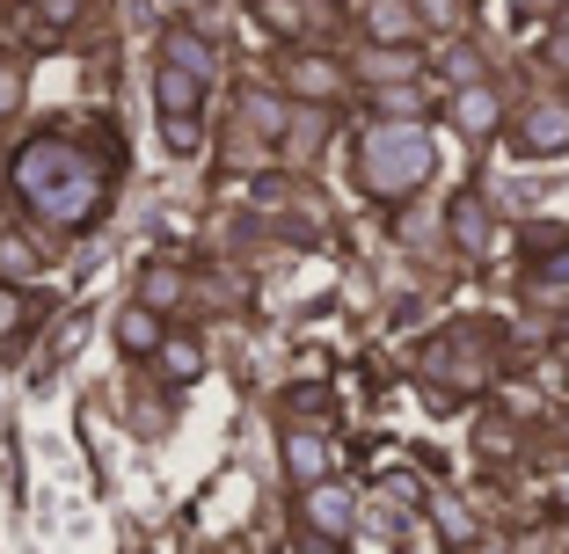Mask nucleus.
Wrapping results in <instances>:
<instances>
[{
  "instance_id": "nucleus-1",
  "label": "nucleus",
  "mask_w": 569,
  "mask_h": 554,
  "mask_svg": "<svg viewBox=\"0 0 569 554\" xmlns=\"http://www.w3.org/2000/svg\"><path fill=\"white\" fill-rule=\"evenodd\" d=\"M438 169V147L423 132V118H380L358 132V190L366 198H409Z\"/></svg>"
},
{
  "instance_id": "nucleus-2",
  "label": "nucleus",
  "mask_w": 569,
  "mask_h": 554,
  "mask_svg": "<svg viewBox=\"0 0 569 554\" xmlns=\"http://www.w3.org/2000/svg\"><path fill=\"white\" fill-rule=\"evenodd\" d=\"M30 212L44 219V226H67V234L96 226V219H102V169H96V161H81V169H67L59 183L30 190Z\"/></svg>"
},
{
  "instance_id": "nucleus-3",
  "label": "nucleus",
  "mask_w": 569,
  "mask_h": 554,
  "mask_svg": "<svg viewBox=\"0 0 569 554\" xmlns=\"http://www.w3.org/2000/svg\"><path fill=\"white\" fill-rule=\"evenodd\" d=\"M511 153H526V161H555V153H569V95H533L511 118Z\"/></svg>"
},
{
  "instance_id": "nucleus-4",
  "label": "nucleus",
  "mask_w": 569,
  "mask_h": 554,
  "mask_svg": "<svg viewBox=\"0 0 569 554\" xmlns=\"http://www.w3.org/2000/svg\"><path fill=\"white\" fill-rule=\"evenodd\" d=\"M81 161H88V147H81V139H67V132H44V139H30V147L16 153V190L30 198V190L59 183L67 169H81Z\"/></svg>"
},
{
  "instance_id": "nucleus-5",
  "label": "nucleus",
  "mask_w": 569,
  "mask_h": 554,
  "mask_svg": "<svg viewBox=\"0 0 569 554\" xmlns=\"http://www.w3.org/2000/svg\"><path fill=\"white\" fill-rule=\"evenodd\" d=\"M300 518L315 525L321 540H343V533L358 525V496H351L343 482H329V474H321V482H307V488H300Z\"/></svg>"
},
{
  "instance_id": "nucleus-6",
  "label": "nucleus",
  "mask_w": 569,
  "mask_h": 554,
  "mask_svg": "<svg viewBox=\"0 0 569 554\" xmlns=\"http://www.w3.org/2000/svg\"><path fill=\"white\" fill-rule=\"evenodd\" d=\"M423 30L417 0H366V44H423Z\"/></svg>"
},
{
  "instance_id": "nucleus-7",
  "label": "nucleus",
  "mask_w": 569,
  "mask_h": 554,
  "mask_svg": "<svg viewBox=\"0 0 569 554\" xmlns=\"http://www.w3.org/2000/svg\"><path fill=\"white\" fill-rule=\"evenodd\" d=\"M343 81H351V73L336 67L329 51H300V59H284V88H292L300 102H336V95H343Z\"/></svg>"
},
{
  "instance_id": "nucleus-8",
  "label": "nucleus",
  "mask_w": 569,
  "mask_h": 554,
  "mask_svg": "<svg viewBox=\"0 0 569 554\" xmlns=\"http://www.w3.org/2000/svg\"><path fill=\"white\" fill-rule=\"evenodd\" d=\"M446 234H452V249H460V255H482V249H489V234H497V219H489L482 190H460V198L446 204Z\"/></svg>"
},
{
  "instance_id": "nucleus-9",
  "label": "nucleus",
  "mask_w": 569,
  "mask_h": 554,
  "mask_svg": "<svg viewBox=\"0 0 569 554\" xmlns=\"http://www.w3.org/2000/svg\"><path fill=\"white\" fill-rule=\"evenodd\" d=\"M452 124H460V132L468 139H489L503 124V95L489 81H468V88H452Z\"/></svg>"
},
{
  "instance_id": "nucleus-10",
  "label": "nucleus",
  "mask_w": 569,
  "mask_h": 554,
  "mask_svg": "<svg viewBox=\"0 0 569 554\" xmlns=\"http://www.w3.org/2000/svg\"><path fill=\"white\" fill-rule=\"evenodd\" d=\"M198 102H204V73L161 59V73H153V110H161V118H198Z\"/></svg>"
},
{
  "instance_id": "nucleus-11",
  "label": "nucleus",
  "mask_w": 569,
  "mask_h": 554,
  "mask_svg": "<svg viewBox=\"0 0 569 554\" xmlns=\"http://www.w3.org/2000/svg\"><path fill=\"white\" fill-rule=\"evenodd\" d=\"M161 59H168V67H190V73H204V81L219 73V51H212V37H204V30H190V22H168V30H161Z\"/></svg>"
},
{
  "instance_id": "nucleus-12",
  "label": "nucleus",
  "mask_w": 569,
  "mask_h": 554,
  "mask_svg": "<svg viewBox=\"0 0 569 554\" xmlns=\"http://www.w3.org/2000/svg\"><path fill=\"white\" fill-rule=\"evenodd\" d=\"M423 504H431V525L446 533V547H460V554H475V547H482V525H475V511L460 504L452 488H431Z\"/></svg>"
},
{
  "instance_id": "nucleus-13",
  "label": "nucleus",
  "mask_w": 569,
  "mask_h": 554,
  "mask_svg": "<svg viewBox=\"0 0 569 554\" xmlns=\"http://www.w3.org/2000/svg\"><path fill=\"white\" fill-rule=\"evenodd\" d=\"M118 343H124V357H161V343H168V329H161V306H124L118 314Z\"/></svg>"
},
{
  "instance_id": "nucleus-14",
  "label": "nucleus",
  "mask_w": 569,
  "mask_h": 554,
  "mask_svg": "<svg viewBox=\"0 0 569 554\" xmlns=\"http://www.w3.org/2000/svg\"><path fill=\"white\" fill-rule=\"evenodd\" d=\"M234 118L249 124V132H263V139H284V132H292V102H284L278 88H249Z\"/></svg>"
},
{
  "instance_id": "nucleus-15",
  "label": "nucleus",
  "mask_w": 569,
  "mask_h": 554,
  "mask_svg": "<svg viewBox=\"0 0 569 554\" xmlns=\"http://www.w3.org/2000/svg\"><path fill=\"white\" fill-rule=\"evenodd\" d=\"M417 67H423V44H366V81L372 88H387V81H417Z\"/></svg>"
},
{
  "instance_id": "nucleus-16",
  "label": "nucleus",
  "mask_w": 569,
  "mask_h": 554,
  "mask_svg": "<svg viewBox=\"0 0 569 554\" xmlns=\"http://www.w3.org/2000/svg\"><path fill=\"white\" fill-rule=\"evenodd\" d=\"M284 474H292V482H321V474H329V437L321 431H284Z\"/></svg>"
},
{
  "instance_id": "nucleus-17",
  "label": "nucleus",
  "mask_w": 569,
  "mask_h": 554,
  "mask_svg": "<svg viewBox=\"0 0 569 554\" xmlns=\"http://www.w3.org/2000/svg\"><path fill=\"white\" fill-rule=\"evenodd\" d=\"M526 300H533V306H569V249L548 255V263L526 278Z\"/></svg>"
},
{
  "instance_id": "nucleus-18",
  "label": "nucleus",
  "mask_w": 569,
  "mask_h": 554,
  "mask_svg": "<svg viewBox=\"0 0 569 554\" xmlns=\"http://www.w3.org/2000/svg\"><path fill=\"white\" fill-rule=\"evenodd\" d=\"M380 118H423V88L417 81H387L380 88Z\"/></svg>"
},
{
  "instance_id": "nucleus-19",
  "label": "nucleus",
  "mask_w": 569,
  "mask_h": 554,
  "mask_svg": "<svg viewBox=\"0 0 569 554\" xmlns=\"http://www.w3.org/2000/svg\"><path fill=\"white\" fill-rule=\"evenodd\" d=\"M139 292H147V306H161V314H168V306H183V278H176L168 263H153V270H147V285H139Z\"/></svg>"
},
{
  "instance_id": "nucleus-20",
  "label": "nucleus",
  "mask_w": 569,
  "mask_h": 554,
  "mask_svg": "<svg viewBox=\"0 0 569 554\" xmlns=\"http://www.w3.org/2000/svg\"><path fill=\"white\" fill-rule=\"evenodd\" d=\"M446 81H452V88L482 81V51H475V44H452V51H446Z\"/></svg>"
},
{
  "instance_id": "nucleus-21",
  "label": "nucleus",
  "mask_w": 569,
  "mask_h": 554,
  "mask_svg": "<svg viewBox=\"0 0 569 554\" xmlns=\"http://www.w3.org/2000/svg\"><path fill=\"white\" fill-rule=\"evenodd\" d=\"M161 357H168V380H190L198 372V343H161Z\"/></svg>"
},
{
  "instance_id": "nucleus-22",
  "label": "nucleus",
  "mask_w": 569,
  "mask_h": 554,
  "mask_svg": "<svg viewBox=\"0 0 569 554\" xmlns=\"http://www.w3.org/2000/svg\"><path fill=\"white\" fill-rule=\"evenodd\" d=\"M284 139H292L300 153H315V147H321V118H307V110H292V132H284Z\"/></svg>"
},
{
  "instance_id": "nucleus-23",
  "label": "nucleus",
  "mask_w": 569,
  "mask_h": 554,
  "mask_svg": "<svg viewBox=\"0 0 569 554\" xmlns=\"http://www.w3.org/2000/svg\"><path fill=\"white\" fill-rule=\"evenodd\" d=\"M0 270H8V278H30V270H37V255L22 249V241H0Z\"/></svg>"
},
{
  "instance_id": "nucleus-24",
  "label": "nucleus",
  "mask_w": 569,
  "mask_h": 554,
  "mask_svg": "<svg viewBox=\"0 0 569 554\" xmlns=\"http://www.w3.org/2000/svg\"><path fill=\"white\" fill-rule=\"evenodd\" d=\"M168 124V153H190L198 147V118H161Z\"/></svg>"
},
{
  "instance_id": "nucleus-25",
  "label": "nucleus",
  "mask_w": 569,
  "mask_h": 554,
  "mask_svg": "<svg viewBox=\"0 0 569 554\" xmlns=\"http://www.w3.org/2000/svg\"><path fill=\"white\" fill-rule=\"evenodd\" d=\"M22 314H30V306H22V292H8V285H0V336H16V329H22Z\"/></svg>"
},
{
  "instance_id": "nucleus-26",
  "label": "nucleus",
  "mask_w": 569,
  "mask_h": 554,
  "mask_svg": "<svg viewBox=\"0 0 569 554\" xmlns=\"http://www.w3.org/2000/svg\"><path fill=\"white\" fill-rule=\"evenodd\" d=\"M417 8H423L431 30H452V22H460V0H417Z\"/></svg>"
},
{
  "instance_id": "nucleus-27",
  "label": "nucleus",
  "mask_w": 569,
  "mask_h": 554,
  "mask_svg": "<svg viewBox=\"0 0 569 554\" xmlns=\"http://www.w3.org/2000/svg\"><path fill=\"white\" fill-rule=\"evenodd\" d=\"M16 110H22V73L0 67V118H16Z\"/></svg>"
},
{
  "instance_id": "nucleus-28",
  "label": "nucleus",
  "mask_w": 569,
  "mask_h": 554,
  "mask_svg": "<svg viewBox=\"0 0 569 554\" xmlns=\"http://www.w3.org/2000/svg\"><path fill=\"white\" fill-rule=\"evenodd\" d=\"M44 8H51V16H67V8H73V0H44Z\"/></svg>"
},
{
  "instance_id": "nucleus-29",
  "label": "nucleus",
  "mask_w": 569,
  "mask_h": 554,
  "mask_svg": "<svg viewBox=\"0 0 569 554\" xmlns=\"http://www.w3.org/2000/svg\"><path fill=\"white\" fill-rule=\"evenodd\" d=\"M555 336H562V351H569V314H562V329H555Z\"/></svg>"
},
{
  "instance_id": "nucleus-30",
  "label": "nucleus",
  "mask_w": 569,
  "mask_h": 554,
  "mask_svg": "<svg viewBox=\"0 0 569 554\" xmlns=\"http://www.w3.org/2000/svg\"><path fill=\"white\" fill-rule=\"evenodd\" d=\"M562 511H569V482H562Z\"/></svg>"
},
{
  "instance_id": "nucleus-31",
  "label": "nucleus",
  "mask_w": 569,
  "mask_h": 554,
  "mask_svg": "<svg viewBox=\"0 0 569 554\" xmlns=\"http://www.w3.org/2000/svg\"><path fill=\"white\" fill-rule=\"evenodd\" d=\"M256 8H263V0H256Z\"/></svg>"
}]
</instances>
